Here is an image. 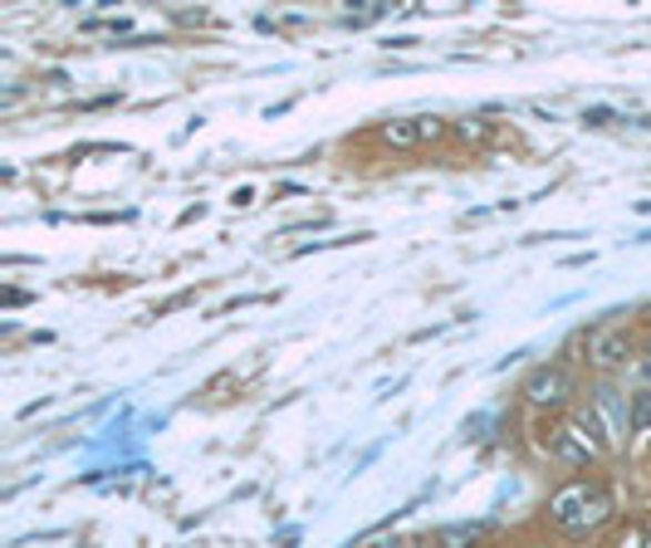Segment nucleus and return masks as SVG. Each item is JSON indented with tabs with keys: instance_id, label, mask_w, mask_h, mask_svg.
Returning a JSON list of instances; mask_svg holds the SVG:
<instances>
[{
	"instance_id": "nucleus-1",
	"label": "nucleus",
	"mask_w": 651,
	"mask_h": 548,
	"mask_svg": "<svg viewBox=\"0 0 651 548\" xmlns=\"http://www.w3.org/2000/svg\"><path fill=\"white\" fill-rule=\"evenodd\" d=\"M608 515H612V495L602 490V485H593V480H573V485H563V490L549 499V519L559 524L568 539H583V534L602 529Z\"/></svg>"
},
{
	"instance_id": "nucleus-2",
	"label": "nucleus",
	"mask_w": 651,
	"mask_h": 548,
	"mask_svg": "<svg viewBox=\"0 0 651 548\" xmlns=\"http://www.w3.org/2000/svg\"><path fill=\"white\" fill-rule=\"evenodd\" d=\"M525 402H535V407H563L568 397H573V373L568 367H559V363H543V367H535V373L525 377Z\"/></svg>"
},
{
	"instance_id": "nucleus-3",
	"label": "nucleus",
	"mask_w": 651,
	"mask_h": 548,
	"mask_svg": "<svg viewBox=\"0 0 651 548\" xmlns=\"http://www.w3.org/2000/svg\"><path fill=\"white\" fill-rule=\"evenodd\" d=\"M632 328L622 324H608V328H593L588 333V363L602 367V373H612V367H622L627 357H632Z\"/></svg>"
},
{
	"instance_id": "nucleus-4",
	"label": "nucleus",
	"mask_w": 651,
	"mask_h": 548,
	"mask_svg": "<svg viewBox=\"0 0 651 548\" xmlns=\"http://www.w3.org/2000/svg\"><path fill=\"white\" fill-rule=\"evenodd\" d=\"M543 446H549V456H559L563 466H588V460L598 456V446L583 432H578V422L543 426Z\"/></svg>"
},
{
	"instance_id": "nucleus-5",
	"label": "nucleus",
	"mask_w": 651,
	"mask_h": 548,
	"mask_svg": "<svg viewBox=\"0 0 651 548\" xmlns=\"http://www.w3.org/2000/svg\"><path fill=\"white\" fill-rule=\"evenodd\" d=\"M588 412H593L598 422L608 426V436H612V440L632 432V397H622L618 387H598L593 397H588Z\"/></svg>"
},
{
	"instance_id": "nucleus-6",
	"label": "nucleus",
	"mask_w": 651,
	"mask_h": 548,
	"mask_svg": "<svg viewBox=\"0 0 651 548\" xmlns=\"http://www.w3.org/2000/svg\"><path fill=\"white\" fill-rule=\"evenodd\" d=\"M383 142H387V148H417V142H426L421 118H401V123H387V128H383Z\"/></svg>"
},
{
	"instance_id": "nucleus-7",
	"label": "nucleus",
	"mask_w": 651,
	"mask_h": 548,
	"mask_svg": "<svg viewBox=\"0 0 651 548\" xmlns=\"http://www.w3.org/2000/svg\"><path fill=\"white\" fill-rule=\"evenodd\" d=\"M476 534H480V524H451V529L436 534V548H466V544H476Z\"/></svg>"
},
{
	"instance_id": "nucleus-8",
	"label": "nucleus",
	"mask_w": 651,
	"mask_h": 548,
	"mask_svg": "<svg viewBox=\"0 0 651 548\" xmlns=\"http://www.w3.org/2000/svg\"><path fill=\"white\" fill-rule=\"evenodd\" d=\"M632 432H651V387L632 392Z\"/></svg>"
}]
</instances>
